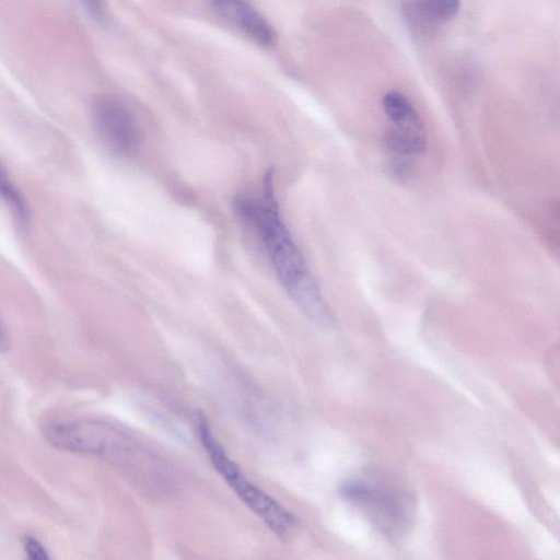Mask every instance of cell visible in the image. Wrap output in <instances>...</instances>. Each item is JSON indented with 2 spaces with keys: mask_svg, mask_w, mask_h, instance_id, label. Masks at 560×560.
<instances>
[{
  "mask_svg": "<svg viewBox=\"0 0 560 560\" xmlns=\"http://www.w3.org/2000/svg\"><path fill=\"white\" fill-rule=\"evenodd\" d=\"M215 11L255 44L273 45L276 33L268 21L247 0H210Z\"/></svg>",
  "mask_w": 560,
  "mask_h": 560,
  "instance_id": "7",
  "label": "cell"
},
{
  "mask_svg": "<svg viewBox=\"0 0 560 560\" xmlns=\"http://www.w3.org/2000/svg\"><path fill=\"white\" fill-rule=\"evenodd\" d=\"M23 547L30 559L33 560H45L49 559L46 548L36 538L25 536L23 538Z\"/></svg>",
  "mask_w": 560,
  "mask_h": 560,
  "instance_id": "10",
  "label": "cell"
},
{
  "mask_svg": "<svg viewBox=\"0 0 560 560\" xmlns=\"http://www.w3.org/2000/svg\"><path fill=\"white\" fill-rule=\"evenodd\" d=\"M233 209L259 240L287 293L316 325L329 327L330 311L306 261L283 223L275 198L272 172L266 174L261 196L238 195Z\"/></svg>",
  "mask_w": 560,
  "mask_h": 560,
  "instance_id": "1",
  "label": "cell"
},
{
  "mask_svg": "<svg viewBox=\"0 0 560 560\" xmlns=\"http://www.w3.org/2000/svg\"><path fill=\"white\" fill-rule=\"evenodd\" d=\"M339 493L390 537L404 535L411 525L413 505L410 495L389 482L376 477H355L346 480Z\"/></svg>",
  "mask_w": 560,
  "mask_h": 560,
  "instance_id": "4",
  "label": "cell"
},
{
  "mask_svg": "<svg viewBox=\"0 0 560 560\" xmlns=\"http://www.w3.org/2000/svg\"><path fill=\"white\" fill-rule=\"evenodd\" d=\"M92 118L97 133L110 151L133 153L141 141V129L133 112L113 95H100L92 103Z\"/></svg>",
  "mask_w": 560,
  "mask_h": 560,
  "instance_id": "5",
  "label": "cell"
},
{
  "mask_svg": "<svg viewBox=\"0 0 560 560\" xmlns=\"http://www.w3.org/2000/svg\"><path fill=\"white\" fill-rule=\"evenodd\" d=\"M90 13V15L98 22L106 20V4L105 0H80Z\"/></svg>",
  "mask_w": 560,
  "mask_h": 560,
  "instance_id": "11",
  "label": "cell"
},
{
  "mask_svg": "<svg viewBox=\"0 0 560 560\" xmlns=\"http://www.w3.org/2000/svg\"><path fill=\"white\" fill-rule=\"evenodd\" d=\"M196 429L208 457L237 498L279 538L288 539L298 527L296 517L275 498L248 480L217 440L207 417L199 412Z\"/></svg>",
  "mask_w": 560,
  "mask_h": 560,
  "instance_id": "3",
  "label": "cell"
},
{
  "mask_svg": "<svg viewBox=\"0 0 560 560\" xmlns=\"http://www.w3.org/2000/svg\"><path fill=\"white\" fill-rule=\"evenodd\" d=\"M55 447L98 456L125 471L145 492L165 493L175 486L170 466L126 431L103 421L78 420L50 425Z\"/></svg>",
  "mask_w": 560,
  "mask_h": 560,
  "instance_id": "2",
  "label": "cell"
},
{
  "mask_svg": "<svg viewBox=\"0 0 560 560\" xmlns=\"http://www.w3.org/2000/svg\"><path fill=\"white\" fill-rule=\"evenodd\" d=\"M0 198L10 208L15 222L21 229L30 223V210L19 189L10 180L8 173L0 164Z\"/></svg>",
  "mask_w": 560,
  "mask_h": 560,
  "instance_id": "9",
  "label": "cell"
},
{
  "mask_svg": "<svg viewBox=\"0 0 560 560\" xmlns=\"http://www.w3.org/2000/svg\"><path fill=\"white\" fill-rule=\"evenodd\" d=\"M459 8V0H406L404 14L415 31L429 34L454 19Z\"/></svg>",
  "mask_w": 560,
  "mask_h": 560,
  "instance_id": "8",
  "label": "cell"
},
{
  "mask_svg": "<svg viewBox=\"0 0 560 560\" xmlns=\"http://www.w3.org/2000/svg\"><path fill=\"white\" fill-rule=\"evenodd\" d=\"M390 121L386 140L388 147L404 155L419 154L427 144L422 120L409 100L397 91L387 92L382 100Z\"/></svg>",
  "mask_w": 560,
  "mask_h": 560,
  "instance_id": "6",
  "label": "cell"
},
{
  "mask_svg": "<svg viewBox=\"0 0 560 560\" xmlns=\"http://www.w3.org/2000/svg\"><path fill=\"white\" fill-rule=\"evenodd\" d=\"M9 349V338L3 329V327L0 324V352L7 351Z\"/></svg>",
  "mask_w": 560,
  "mask_h": 560,
  "instance_id": "12",
  "label": "cell"
}]
</instances>
